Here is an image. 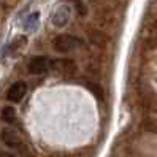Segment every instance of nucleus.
I'll return each mask as SVG.
<instances>
[{"label":"nucleus","mask_w":157,"mask_h":157,"mask_svg":"<svg viewBox=\"0 0 157 157\" xmlns=\"http://www.w3.org/2000/svg\"><path fill=\"white\" fill-rule=\"evenodd\" d=\"M54 49L60 54H67L76 48H81L82 46V40L78 38V36H73V35H59L54 38L52 41Z\"/></svg>","instance_id":"nucleus-1"},{"label":"nucleus","mask_w":157,"mask_h":157,"mask_svg":"<svg viewBox=\"0 0 157 157\" xmlns=\"http://www.w3.org/2000/svg\"><path fill=\"white\" fill-rule=\"evenodd\" d=\"M70 16H71V8L70 6H67V5L57 6L56 11L51 16V22H52L54 27H63L70 21Z\"/></svg>","instance_id":"nucleus-4"},{"label":"nucleus","mask_w":157,"mask_h":157,"mask_svg":"<svg viewBox=\"0 0 157 157\" xmlns=\"http://www.w3.org/2000/svg\"><path fill=\"white\" fill-rule=\"evenodd\" d=\"M0 157H16V155L11 154L10 151H0Z\"/></svg>","instance_id":"nucleus-11"},{"label":"nucleus","mask_w":157,"mask_h":157,"mask_svg":"<svg viewBox=\"0 0 157 157\" xmlns=\"http://www.w3.org/2000/svg\"><path fill=\"white\" fill-rule=\"evenodd\" d=\"M25 41H27L25 36H17V38H14L10 44H6V46H5V54H10V56H11V54H13L16 49H19Z\"/></svg>","instance_id":"nucleus-6"},{"label":"nucleus","mask_w":157,"mask_h":157,"mask_svg":"<svg viewBox=\"0 0 157 157\" xmlns=\"http://www.w3.org/2000/svg\"><path fill=\"white\" fill-rule=\"evenodd\" d=\"M70 2H71L73 5H75V8H76V11H78V14H79V16H84V14H86V6L82 5V3L79 2V0H70Z\"/></svg>","instance_id":"nucleus-9"},{"label":"nucleus","mask_w":157,"mask_h":157,"mask_svg":"<svg viewBox=\"0 0 157 157\" xmlns=\"http://www.w3.org/2000/svg\"><path fill=\"white\" fill-rule=\"evenodd\" d=\"M144 127L147 128V130H151V132H155V133H157V122H155V121H152V119H149V121H146Z\"/></svg>","instance_id":"nucleus-10"},{"label":"nucleus","mask_w":157,"mask_h":157,"mask_svg":"<svg viewBox=\"0 0 157 157\" xmlns=\"http://www.w3.org/2000/svg\"><path fill=\"white\" fill-rule=\"evenodd\" d=\"M48 57L44 56H35L29 60V63H27V70H29L30 75H43V73L48 71Z\"/></svg>","instance_id":"nucleus-5"},{"label":"nucleus","mask_w":157,"mask_h":157,"mask_svg":"<svg viewBox=\"0 0 157 157\" xmlns=\"http://www.w3.org/2000/svg\"><path fill=\"white\" fill-rule=\"evenodd\" d=\"M2 141L10 147V149H17V151H24V143L21 140V136L17 135L13 128H3L0 133Z\"/></svg>","instance_id":"nucleus-2"},{"label":"nucleus","mask_w":157,"mask_h":157,"mask_svg":"<svg viewBox=\"0 0 157 157\" xmlns=\"http://www.w3.org/2000/svg\"><path fill=\"white\" fill-rule=\"evenodd\" d=\"M25 94H27V82L25 81H16L6 90V98L10 101H13V103H19Z\"/></svg>","instance_id":"nucleus-3"},{"label":"nucleus","mask_w":157,"mask_h":157,"mask_svg":"<svg viewBox=\"0 0 157 157\" xmlns=\"http://www.w3.org/2000/svg\"><path fill=\"white\" fill-rule=\"evenodd\" d=\"M2 119L5 122H8V124H11V122H14L16 121V109L13 108V106H5L3 109H2Z\"/></svg>","instance_id":"nucleus-8"},{"label":"nucleus","mask_w":157,"mask_h":157,"mask_svg":"<svg viewBox=\"0 0 157 157\" xmlns=\"http://www.w3.org/2000/svg\"><path fill=\"white\" fill-rule=\"evenodd\" d=\"M38 19H40V13H32L22 22V29L24 30H33V29H36V25H38Z\"/></svg>","instance_id":"nucleus-7"}]
</instances>
